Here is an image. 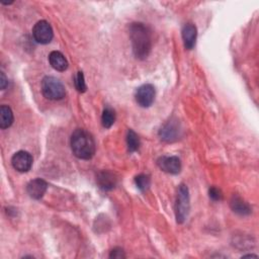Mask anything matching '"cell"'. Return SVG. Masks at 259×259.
<instances>
[{"label": "cell", "instance_id": "6da1fadb", "mask_svg": "<svg viewBox=\"0 0 259 259\" xmlns=\"http://www.w3.org/2000/svg\"><path fill=\"white\" fill-rule=\"evenodd\" d=\"M130 37L135 57L140 60L146 59L152 49L150 28L142 22H134L130 26Z\"/></svg>", "mask_w": 259, "mask_h": 259}, {"label": "cell", "instance_id": "7a4b0ae2", "mask_svg": "<svg viewBox=\"0 0 259 259\" xmlns=\"http://www.w3.org/2000/svg\"><path fill=\"white\" fill-rule=\"evenodd\" d=\"M70 144L73 154L79 159L89 160L95 154V142L86 130H75L71 136Z\"/></svg>", "mask_w": 259, "mask_h": 259}, {"label": "cell", "instance_id": "3957f363", "mask_svg": "<svg viewBox=\"0 0 259 259\" xmlns=\"http://www.w3.org/2000/svg\"><path fill=\"white\" fill-rule=\"evenodd\" d=\"M41 92L50 100H60L65 97L66 90L63 83L53 76H46L41 81Z\"/></svg>", "mask_w": 259, "mask_h": 259}, {"label": "cell", "instance_id": "277c9868", "mask_svg": "<svg viewBox=\"0 0 259 259\" xmlns=\"http://www.w3.org/2000/svg\"><path fill=\"white\" fill-rule=\"evenodd\" d=\"M190 208L189 203V191L185 184H180L177 191L176 203H175V215L176 221L179 224L185 222L188 217Z\"/></svg>", "mask_w": 259, "mask_h": 259}, {"label": "cell", "instance_id": "5b68a950", "mask_svg": "<svg viewBox=\"0 0 259 259\" xmlns=\"http://www.w3.org/2000/svg\"><path fill=\"white\" fill-rule=\"evenodd\" d=\"M32 35L35 41H37L38 44L46 45L52 40L54 32L51 24L48 21L39 20L34 24L32 28Z\"/></svg>", "mask_w": 259, "mask_h": 259}, {"label": "cell", "instance_id": "8992f818", "mask_svg": "<svg viewBox=\"0 0 259 259\" xmlns=\"http://www.w3.org/2000/svg\"><path fill=\"white\" fill-rule=\"evenodd\" d=\"M155 87L152 84H144L136 91V101L142 107H149L155 100Z\"/></svg>", "mask_w": 259, "mask_h": 259}, {"label": "cell", "instance_id": "52a82bcc", "mask_svg": "<svg viewBox=\"0 0 259 259\" xmlns=\"http://www.w3.org/2000/svg\"><path fill=\"white\" fill-rule=\"evenodd\" d=\"M11 164L16 171L27 172L32 166V157L26 151H18L12 156Z\"/></svg>", "mask_w": 259, "mask_h": 259}, {"label": "cell", "instance_id": "ba28073f", "mask_svg": "<svg viewBox=\"0 0 259 259\" xmlns=\"http://www.w3.org/2000/svg\"><path fill=\"white\" fill-rule=\"evenodd\" d=\"M157 164L161 170L169 174H177L181 170V161L176 156H162Z\"/></svg>", "mask_w": 259, "mask_h": 259}, {"label": "cell", "instance_id": "9c48e42d", "mask_svg": "<svg viewBox=\"0 0 259 259\" xmlns=\"http://www.w3.org/2000/svg\"><path fill=\"white\" fill-rule=\"evenodd\" d=\"M48 188V183L40 178H35L28 182L26 186V191L28 195L33 199H39L44 196Z\"/></svg>", "mask_w": 259, "mask_h": 259}, {"label": "cell", "instance_id": "30bf717a", "mask_svg": "<svg viewBox=\"0 0 259 259\" xmlns=\"http://www.w3.org/2000/svg\"><path fill=\"white\" fill-rule=\"evenodd\" d=\"M179 133H180V128L178 123L176 121L169 120L167 123H165L161 127L159 132V136L165 142H173L178 139Z\"/></svg>", "mask_w": 259, "mask_h": 259}, {"label": "cell", "instance_id": "8fae6325", "mask_svg": "<svg viewBox=\"0 0 259 259\" xmlns=\"http://www.w3.org/2000/svg\"><path fill=\"white\" fill-rule=\"evenodd\" d=\"M97 184L103 190H111L117 183V177L115 174L108 170H103L97 174Z\"/></svg>", "mask_w": 259, "mask_h": 259}, {"label": "cell", "instance_id": "7c38bea8", "mask_svg": "<svg viewBox=\"0 0 259 259\" xmlns=\"http://www.w3.org/2000/svg\"><path fill=\"white\" fill-rule=\"evenodd\" d=\"M197 30L194 24L187 23L182 28V39L184 42V47L187 50H192L195 46Z\"/></svg>", "mask_w": 259, "mask_h": 259}, {"label": "cell", "instance_id": "4fadbf2b", "mask_svg": "<svg viewBox=\"0 0 259 259\" xmlns=\"http://www.w3.org/2000/svg\"><path fill=\"white\" fill-rule=\"evenodd\" d=\"M230 205H231V208L233 209V211H235L238 214L247 215V214L251 213L250 205L243 198H241L238 195H234L232 197Z\"/></svg>", "mask_w": 259, "mask_h": 259}, {"label": "cell", "instance_id": "5bb4252c", "mask_svg": "<svg viewBox=\"0 0 259 259\" xmlns=\"http://www.w3.org/2000/svg\"><path fill=\"white\" fill-rule=\"evenodd\" d=\"M49 62L51 66L57 71H65L68 68V62L64 55L58 51H53L49 55Z\"/></svg>", "mask_w": 259, "mask_h": 259}, {"label": "cell", "instance_id": "9a60e30c", "mask_svg": "<svg viewBox=\"0 0 259 259\" xmlns=\"http://www.w3.org/2000/svg\"><path fill=\"white\" fill-rule=\"evenodd\" d=\"M13 122V112L7 105H1L0 107V127L2 130L9 127Z\"/></svg>", "mask_w": 259, "mask_h": 259}, {"label": "cell", "instance_id": "2e32d148", "mask_svg": "<svg viewBox=\"0 0 259 259\" xmlns=\"http://www.w3.org/2000/svg\"><path fill=\"white\" fill-rule=\"evenodd\" d=\"M126 145H127V149L131 153L136 152L139 150L140 148V139L138 137V135L133 131V130H128L127 131V135H126Z\"/></svg>", "mask_w": 259, "mask_h": 259}, {"label": "cell", "instance_id": "e0dca14e", "mask_svg": "<svg viewBox=\"0 0 259 259\" xmlns=\"http://www.w3.org/2000/svg\"><path fill=\"white\" fill-rule=\"evenodd\" d=\"M115 121V112L110 107H105L102 111L101 122L105 128H109Z\"/></svg>", "mask_w": 259, "mask_h": 259}, {"label": "cell", "instance_id": "ac0fdd59", "mask_svg": "<svg viewBox=\"0 0 259 259\" xmlns=\"http://www.w3.org/2000/svg\"><path fill=\"white\" fill-rule=\"evenodd\" d=\"M135 183L136 186L141 190V191H145L149 188L151 180L150 177L146 174H139L138 176L135 177Z\"/></svg>", "mask_w": 259, "mask_h": 259}, {"label": "cell", "instance_id": "d6986e66", "mask_svg": "<svg viewBox=\"0 0 259 259\" xmlns=\"http://www.w3.org/2000/svg\"><path fill=\"white\" fill-rule=\"evenodd\" d=\"M74 83H75V87H76L77 91H79V92H81V93H83V92L86 91L87 86H86V84H85V79H84L83 72L80 71V72L77 73V75L75 76V81H74Z\"/></svg>", "mask_w": 259, "mask_h": 259}, {"label": "cell", "instance_id": "ffe728a7", "mask_svg": "<svg viewBox=\"0 0 259 259\" xmlns=\"http://www.w3.org/2000/svg\"><path fill=\"white\" fill-rule=\"evenodd\" d=\"M208 195L213 201H220L223 199V193L220 188L215 186H211L208 190Z\"/></svg>", "mask_w": 259, "mask_h": 259}, {"label": "cell", "instance_id": "44dd1931", "mask_svg": "<svg viewBox=\"0 0 259 259\" xmlns=\"http://www.w3.org/2000/svg\"><path fill=\"white\" fill-rule=\"evenodd\" d=\"M109 257L114 258V259H121V258H125V255L121 248H114L111 250Z\"/></svg>", "mask_w": 259, "mask_h": 259}, {"label": "cell", "instance_id": "7402d4cb", "mask_svg": "<svg viewBox=\"0 0 259 259\" xmlns=\"http://www.w3.org/2000/svg\"><path fill=\"white\" fill-rule=\"evenodd\" d=\"M8 85V81H7V78L5 77L4 73L1 72V75H0V86H1V89L4 90L6 88V86Z\"/></svg>", "mask_w": 259, "mask_h": 259}]
</instances>
